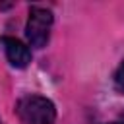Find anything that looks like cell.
<instances>
[{
	"instance_id": "obj_3",
	"label": "cell",
	"mask_w": 124,
	"mask_h": 124,
	"mask_svg": "<svg viewBox=\"0 0 124 124\" xmlns=\"http://www.w3.org/2000/svg\"><path fill=\"white\" fill-rule=\"evenodd\" d=\"M4 46H6L8 62H10L14 68H25V66L31 62V50H29L19 39L4 37Z\"/></svg>"
},
{
	"instance_id": "obj_1",
	"label": "cell",
	"mask_w": 124,
	"mask_h": 124,
	"mask_svg": "<svg viewBox=\"0 0 124 124\" xmlns=\"http://www.w3.org/2000/svg\"><path fill=\"white\" fill-rule=\"evenodd\" d=\"M16 112L23 124H54L56 120L54 103L43 95H27L19 99Z\"/></svg>"
},
{
	"instance_id": "obj_4",
	"label": "cell",
	"mask_w": 124,
	"mask_h": 124,
	"mask_svg": "<svg viewBox=\"0 0 124 124\" xmlns=\"http://www.w3.org/2000/svg\"><path fill=\"white\" fill-rule=\"evenodd\" d=\"M114 87H116V91L124 93V60L114 72Z\"/></svg>"
},
{
	"instance_id": "obj_2",
	"label": "cell",
	"mask_w": 124,
	"mask_h": 124,
	"mask_svg": "<svg viewBox=\"0 0 124 124\" xmlns=\"http://www.w3.org/2000/svg\"><path fill=\"white\" fill-rule=\"evenodd\" d=\"M50 29H52L50 10L33 6L29 10V17H27V25H25V37H27L29 45L35 48L46 46V43L50 39Z\"/></svg>"
},
{
	"instance_id": "obj_5",
	"label": "cell",
	"mask_w": 124,
	"mask_h": 124,
	"mask_svg": "<svg viewBox=\"0 0 124 124\" xmlns=\"http://www.w3.org/2000/svg\"><path fill=\"white\" fill-rule=\"evenodd\" d=\"M112 124H116V122H112Z\"/></svg>"
}]
</instances>
